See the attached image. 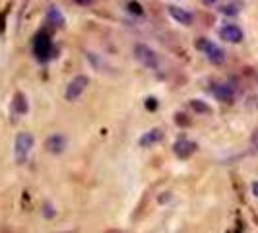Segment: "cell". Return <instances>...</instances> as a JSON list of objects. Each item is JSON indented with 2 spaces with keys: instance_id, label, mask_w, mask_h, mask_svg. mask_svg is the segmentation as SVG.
Returning a JSON list of instances; mask_svg holds the SVG:
<instances>
[{
  "instance_id": "5bb4252c",
  "label": "cell",
  "mask_w": 258,
  "mask_h": 233,
  "mask_svg": "<svg viewBox=\"0 0 258 233\" xmlns=\"http://www.w3.org/2000/svg\"><path fill=\"white\" fill-rule=\"evenodd\" d=\"M221 12L227 14V16H237V14L241 12V2L233 0V2H227V4H223V6H221Z\"/></svg>"
},
{
  "instance_id": "e0dca14e",
  "label": "cell",
  "mask_w": 258,
  "mask_h": 233,
  "mask_svg": "<svg viewBox=\"0 0 258 233\" xmlns=\"http://www.w3.org/2000/svg\"><path fill=\"white\" fill-rule=\"evenodd\" d=\"M146 107H148L150 111L157 109V99H155V97H148V99H146Z\"/></svg>"
},
{
  "instance_id": "9a60e30c",
  "label": "cell",
  "mask_w": 258,
  "mask_h": 233,
  "mask_svg": "<svg viewBox=\"0 0 258 233\" xmlns=\"http://www.w3.org/2000/svg\"><path fill=\"white\" fill-rule=\"evenodd\" d=\"M190 107L196 113H202V115H210L212 113V107L206 105L204 101H200V99H190Z\"/></svg>"
},
{
  "instance_id": "3957f363",
  "label": "cell",
  "mask_w": 258,
  "mask_h": 233,
  "mask_svg": "<svg viewBox=\"0 0 258 233\" xmlns=\"http://www.w3.org/2000/svg\"><path fill=\"white\" fill-rule=\"evenodd\" d=\"M33 134H29V132H20L18 136H16V142H14V154H16V161L18 163H26L27 155L31 152V148H33Z\"/></svg>"
},
{
  "instance_id": "d6986e66",
  "label": "cell",
  "mask_w": 258,
  "mask_h": 233,
  "mask_svg": "<svg viewBox=\"0 0 258 233\" xmlns=\"http://www.w3.org/2000/svg\"><path fill=\"white\" fill-rule=\"evenodd\" d=\"M252 194H254V196H258V181L252 183Z\"/></svg>"
},
{
  "instance_id": "9c48e42d",
  "label": "cell",
  "mask_w": 258,
  "mask_h": 233,
  "mask_svg": "<svg viewBox=\"0 0 258 233\" xmlns=\"http://www.w3.org/2000/svg\"><path fill=\"white\" fill-rule=\"evenodd\" d=\"M212 93H214V97H216L218 101H223V103H231L233 99H235V91H233V88L227 86V84H216V86L212 88Z\"/></svg>"
},
{
  "instance_id": "2e32d148",
  "label": "cell",
  "mask_w": 258,
  "mask_h": 233,
  "mask_svg": "<svg viewBox=\"0 0 258 233\" xmlns=\"http://www.w3.org/2000/svg\"><path fill=\"white\" fill-rule=\"evenodd\" d=\"M128 12L134 14V16H144L142 4H138V2H128Z\"/></svg>"
},
{
  "instance_id": "7c38bea8",
  "label": "cell",
  "mask_w": 258,
  "mask_h": 233,
  "mask_svg": "<svg viewBox=\"0 0 258 233\" xmlns=\"http://www.w3.org/2000/svg\"><path fill=\"white\" fill-rule=\"evenodd\" d=\"M47 24H51L52 27H64V14L56 6H49L47 8Z\"/></svg>"
},
{
  "instance_id": "ffe728a7",
  "label": "cell",
  "mask_w": 258,
  "mask_h": 233,
  "mask_svg": "<svg viewBox=\"0 0 258 233\" xmlns=\"http://www.w3.org/2000/svg\"><path fill=\"white\" fill-rule=\"evenodd\" d=\"M202 2H204V4H206V6H214V4H216V2H218V0H202Z\"/></svg>"
},
{
  "instance_id": "7a4b0ae2",
  "label": "cell",
  "mask_w": 258,
  "mask_h": 233,
  "mask_svg": "<svg viewBox=\"0 0 258 233\" xmlns=\"http://www.w3.org/2000/svg\"><path fill=\"white\" fill-rule=\"evenodd\" d=\"M194 47L198 49L200 52H204L206 54V59L212 63V65H223L225 63V51L218 47L216 43H212V41H208L206 37H200L194 41Z\"/></svg>"
},
{
  "instance_id": "6da1fadb",
  "label": "cell",
  "mask_w": 258,
  "mask_h": 233,
  "mask_svg": "<svg viewBox=\"0 0 258 233\" xmlns=\"http://www.w3.org/2000/svg\"><path fill=\"white\" fill-rule=\"evenodd\" d=\"M31 47H33V54H35V59H37V61H41V63L49 61V59L52 56V52H54L52 39H51V35H49L47 31H39L37 35L33 37Z\"/></svg>"
},
{
  "instance_id": "8992f818",
  "label": "cell",
  "mask_w": 258,
  "mask_h": 233,
  "mask_svg": "<svg viewBox=\"0 0 258 233\" xmlns=\"http://www.w3.org/2000/svg\"><path fill=\"white\" fill-rule=\"evenodd\" d=\"M167 14L177 22V24H181V26H192L194 16L188 12V10H184V8H181V6H177V4L167 6Z\"/></svg>"
},
{
  "instance_id": "5b68a950",
  "label": "cell",
  "mask_w": 258,
  "mask_h": 233,
  "mask_svg": "<svg viewBox=\"0 0 258 233\" xmlns=\"http://www.w3.org/2000/svg\"><path fill=\"white\" fill-rule=\"evenodd\" d=\"M88 86H90V78L88 76L80 74V76L72 78V80L68 82V86H66V93H64L66 101H76L78 97L88 90Z\"/></svg>"
},
{
  "instance_id": "277c9868",
  "label": "cell",
  "mask_w": 258,
  "mask_h": 233,
  "mask_svg": "<svg viewBox=\"0 0 258 233\" xmlns=\"http://www.w3.org/2000/svg\"><path fill=\"white\" fill-rule=\"evenodd\" d=\"M134 56H136V61L142 63L146 68H157V65H159V59H157L155 51L152 47L144 45V43H136V45H134Z\"/></svg>"
},
{
  "instance_id": "8fae6325",
  "label": "cell",
  "mask_w": 258,
  "mask_h": 233,
  "mask_svg": "<svg viewBox=\"0 0 258 233\" xmlns=\"http://www.w3.org/2000/svg\"><path fill=\"white\" fill-rule=\"evenodd\" d=\"M45 146H47V150H49L51 154H62L66 148V138L60 136V134H52V136L47 138Z\"/></svg>"
},
{
  "instance_id": "52a82bcc",
  "label": "cell",
  "mask_w": 258,
  "mask_h": 233,
  "mask_svg": "<svg viewBox=\"0 0 258 233\" xmlns=\"http://www.w3.org/2000/svg\"><path fill=\"white\" fill-rule=\"evenodd\" d=\"M220 37L227 43H241L243 41V29L235 24H225L223 27H220Z\"/></svg>"
},
{
  "instance_id": "ac0fdd59",
  "label": "cell",
  "mask_w": 258,
  "mask_h": 233,
  "mask_svg": "<svg viewBox=\"0 0 258 233\" xmlns=\"http://www.w3.org/2000/svg\"><path fill=\"white\" fill-rule=\"evenodd\" d=\"M74 4H78V6H90L93 0H72Z\"/></svg>"
},
{
  "instance_id": "ba28073f",
  "label": "cell",
  "mask_w": 258,
  "mask_h": 233,
  "mask_svg": "<svg viewBox=\"0 0 258 233\" xmlns=\"http://www.w3.org/2000/svg\"><path fill=\"white\" fill-rule=\"evenodd\" d=\"M173 152L177 157H181V159H186V157H190V155L196 152V144L192 140H188V138H179L175 146H173Z\"/></svg>"
},
{
  "instance_id": "4fadbf2b",
  "label": "cell",
  "mask_w": 258,
  "mask_h": 233,
  "mask_svg": "<svg viewBox=\"0 0 258 233\" xmlns=\"http://www.w3.org/2000/svg\"><path fill=\"white\" fill-rule=\"evenodd\" d=\"M14 103H12V109H14V113H18V115H24L27 111V101H26V97H24V93H16L14 95V99H12Z\"/></svg>"
},
{
  "instance_id": "30bf717a",
  "label": "cell",
  "mask_w": 258,
  "mask_h": 233,
  "mask_svg": "<svg viewBox=\"0 0 258 233\" xmlns=\"http://www.w3.org/2000/svg\"><path fill=\"white\" fill-rule=\"evenodd\" d=\"M161 140H163L161 129H152V130H148V132H144L142 136H140V140H138V144H140L142 148H150V146L161 142Z\"/></svg>"
}]
</instances>
